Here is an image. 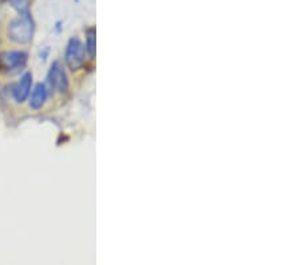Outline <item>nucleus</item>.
Returning a JSON list of instances; mask_svg holds the SVG:
<instances>
[{
	"label": "nucleus",
	"mask_w": 301,
	"mask_h": 265,
	"mask_svg": "<svg viewBox=\"0 0 301 265\" xmlns=\"http://www.w3.org/2000/svg\"><path fill=\"white\" fill-rule=\"evenodd\" d=\"M86 54L87 52H86V48H84L82 40L76 36L70 38V40L67 42L65 51V62L67 67L71 71L82 69L86 63Z\"/></svg>",
	"instance_id": "f03ea898"
},
{
	"label": "nucleus",
	"mask_w": 301,
	"mask_h": 265,
	"mask_svg": "<svg viewBox=\"0 0 301 265\" xmlns=\"http://www.w3.org/2000/svg\"><path fill=\"white\" fill-rule=\"evenodd\" d=\"M35 32V23L30 12L19 13L8 24V38L18 44H28Z\"/></svg>",
	"instance_id": "f257e3e1"
},
{
	"label": "nucleus",
	"mask_w": 301,
	"mask_h": 265,
	"mask_svg": "<svg viewBox=\"0 0 301 265\" xmlns=\"http://www.w3.org/2000/svg\"><path fill=\"white\" fill-rule=\"evenodd\" d=\"M47 83L48 86L51 87L55 91L65 94L70 87V82H69V77L66 73L65 67L62 66L61 62L55 61L51 65V67L48 69L47 73Z\"/></svg>",
	"instance_id": "20e7f679"
},
{
	"label": "nucleus",
	"mask_w": 301,
	"mask_h": 265,
	"mask_svg": "<svg viewBox=\"0 0 301 265\" xmlns=\"http://www.w3.org/2000/svg\"><path fill=\"white\" fill-rule=\"evenodd\" d=\"M74 1H75V3H78V1H79V0H74Z\"/></svg>",
	"instance_id": "9d476101"
},
{
	"label": "nucleus",
	"mask_w": 301,
	"mask_h": 265,
	"mask_svg": "<svg viewBox=\"0 0 301 265\" xmlns=\"http://www.w3.org/2000/svg\"><path fill=\"white\" fill-rule=\"evenodd\" d=\"M55 28H57L58 32H61V22L57 23V27H55Z\"/></svg>",
	"instance_id": "1a4fd4ad"
},
{
	"label": "nucleus",
	"mask_w": 301,
	"mask_h": 265,
	"mask_svg": "<svg viewBox=\"0 0 301 265\" xmlns=\"http://www.w3.org/2000/svg\"><path fill=\"white\" fill-rule=\"evenodd\" d=\"M28 55L24 51H5L0 54V71L16 73L26 67Z\"/></svg>",
	"instance_id": "7ed1b4c3"
},
{
	"label": "nucleus",
	"mask_w": 301,
	"mask_h": 265,
	"mask_svg": "<svg viewBox=\"0 0 301 265\" xmlns=\"http://www.w3.org/2000/svg\"><path fill=\"white\" fill-rule=\"evenodd\" d=\"M9 4L12 5L13 8L16 9L19 13H26L30 12V3L28 0H8Z\"/></svg>",
	"instance_id": "6e6552de"
},
{
	"label": "nucleus",
	"mask_w": 301,
	"mask_h": 265,
	"mask_svg": "<svg viewBox=\"0 0 301 265\" xmlns=\"http://www.w3.org/2000/svg\"><path fill=\"white\" fill-rule=\"evenodd\" d=\"M31 90H32V73L27 71L20 77L18 83L13 86L12 98L15 99V102L23 103L30 96Z\"/></svg>",
	"instance_id": "39448f33"
},
{
	"label": "nucleus",
	"mask_w": 301,
	"mask_h": 265,
	"mask_svg": "<svg viewBox=\"0 0 301 265\" xmlns=\"http://www.w3.org/2000/svg\"><path fill=\"white\" fill-rule=\"evenodd\" d=\"M84 48L86 52L91 59H94L96 52V30L95 27H90L86 30V36H84Z\"/></svg>",
	"instance_id": "0eeeda50"
},
{
	"label": "nucleus",
	"mask_w": 301,
	"mask_h": 265,
	"mask_svg": "<svg viewBox=\"0 0 301 265\" xmlns=\"http://www.w3.org/2000/svg\"><path fill=\"white\" fill-rule=\"evenodd\" d=\"M30 94V102H28L30 107L32 110H39L47 102L48 88L44 83H36Z\"/></svg>",
	"instance_id": "423d86ee"
}]
</instances>
